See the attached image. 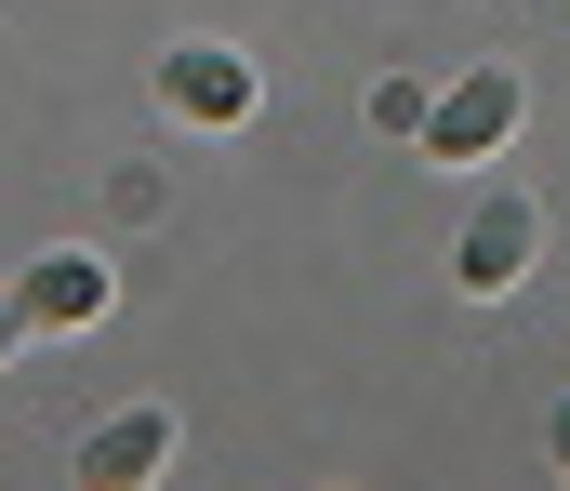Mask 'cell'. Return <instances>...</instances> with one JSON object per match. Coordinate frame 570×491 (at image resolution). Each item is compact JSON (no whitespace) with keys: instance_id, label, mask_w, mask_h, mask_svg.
Masks as SVG:
<instances>
[{"instance_id":"cell-1","label":"cell","mask_w":570,"mask_h":491,"mask_svg":"<svg viewBox=\"0 0 570 491\" xmlns=\"http://www.w3.org/2000/svg\"><path fill=\"white\" fill-rule=\"evenodd\" d=\"M518 120H531V80H518V67H464V80L425 94V160L438 173H478V160H504Z\"/></svg>"},{"instance_id":"cell-2","label":"cell","mask_w":570,"mask_h":491,"mask_svg":"<svg viewBox=\"0 0 570 491\" xmlns=\"http://www.w3.org/2000/svg\"><path fill=\"white\" fill-rule=\"evenodd\" d=\"M531 253H544L531 186H491V199L464 213V239H451V279H464V293H518V279H531Z\"/></svg>"},{"instance_id":"cell-7","label":"cell","mask_w":570,"mask_h":491,"mask_svg":"<svg viewBox=\"0 0 570 491\" xmlns=\"http://www.w3.org/2000/svg\"><path fill=\"white\" fill-rule=\"evenodd\" d=\"M27 332H40V320H27V293H0V359H13Z\"/></svg>"},{"instance_id":"cell-6","label":"cell","mask_w":570,"mask_h":491,"mask_svg":"<svg viewBox=\"0 0 570 491\" xmlns=\"http://www.w3.org/2000/svg\"><path fill=\"white\" fill-rule=\"evenodd\" d=\"M372 134H425V80H385L372 94Z\"/></svg>"},{"instance_id":"cell-4","label":"cell","mask_w":570,"mask_h":491,"mask_svg":"<svg viewBox=\"0 0 570 491\" xmlns=\"http://www.w3.org/2000/svg\"><path fill=\"white\" fill-rule=\"evenodd\" d=\"M173 439H186V425H173L159 399H134V412H107V425L80 439V491H146L159 465H173Z\"/></svg>"},{"instance_id":"cell-3","label":"cell","mask_w":570,"mask_h":491,"mask_svg":"<svg viewBox=\"0 0 570 491\" xmlns=\"http://www.w3.org/2000/svg\"><path fill=\"white\" fill-rule=\"evenodd\" d=\"M159 107L199 120V134L253 120V53H239V40H173V53H159Z\"/></svg>"},{"instance_id":"cell-5","label":"cell","mask_w":570,"mask_h":491,"mask_svg":"<svg viewBox=\"0 0 570 491\" xmlns=\"http://www.w3.org/2000/svg\"><path fill=\"white\" fill-rule=\"evenodd\" d=\"M13 293H27V320H40V332H80V320H107L120 279H107V253H40Z\"/></svg>"},{"instance_id":"cell-8","label":"cell","mask_w":570,"mask_h":491,"mask_svg":"<svg viewBox=\"0 0 570 491\" xmlns=\"http://www.w3.org/2000/svg\"><path fill=\"white\" fill-rule=\"evenodd\" d=\"M544 452H558V479H570V399H558V425H544Z\"/></svg>"}]
</instances>
